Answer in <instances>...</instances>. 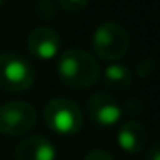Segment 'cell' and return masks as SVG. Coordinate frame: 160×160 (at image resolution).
I'll return each mask as SVG.
<instances>
[{
    "label": "cell",
    "mask_w": 160,
    "mask_h": 160,
    "mask_svg": "<svg viewBox=\"0 0 160 160\" xmlns=\"http://www.w3.org/2000/svg\"><path fill=\"white\" fill-rule=\"evenodd\" d=\"M57 72L66 86L72 90H86L98 81L102 69L90 52L83 48H67L59 57Z\"/></svg>",
    "instance_id": "cell-1"
},
{
    "label": "cell",
    "mask_w": 160,
    "mask_h": 160,
    "mask_svg": "<svg viewBox=\"0 0 160 160\" xmlns=\"http://www.w3.org/2000/svg\"><path fill=\"white\" fill-rule=\"evenodd\" d=\"M91 45L98 59L117 62L129 50V35L122 24L115 21H105L95 29Z\"/></svg>",
    "instance_id": "cell-2"
},
{
    "label": "cell",
    "mask_w": 160,
    "mask_h": 160,
    "mask_svg": "<svg viewBox=\"0 0 160 160\" xmlns=\"http://www.w3.org/2000/svg\"><path fill=\"white\" fill-rule=\"evenodd\" d=\"M35 69L31 62L14 52L0 53V90L21 93L33 86Z\"/></svg>",
    "instance_id": "cell-3"
},
{
    "label": "cell",
    "mask_w": 160,
    "mask_h": 160,
    "mask_svg": "<svg viewBox=\"0 0 160 160\" xmlns=\"http://www.w3.org/2000/svg\"><path fill=\"white\" fill-rule=\"evenodd\" d=\"M45 124L57 134H76L83 128L79 105L71 98H52L43 110Z\"/></svg>",
    "instance_id": "cell-4"
},
{
    "label": "cell",
    "mask_w": 160,
    "mask_h": 160,
    "mask_svg": "<svg viewBox=\"0 0 160 160\" xmlns=\"http://www.w3.org/2000/svg\"><path fill=\"white\" fill-rule=\"evenodd\" d=\"M36 124V110L28 102L12 100L0 105V132L7 136L28 134Z\"/></svg>",
    "instance_id": "cell-5"
},
{
    "label": "cell",
    "mask_w": 160,
    "mask_h": 160,
    "mask_svg": "<svg viewBox=\"0 0 160 160\" xmlns=\"http://www.w3.org/2000/svg\"><path fill=\"white\" fill-rule=\"evenodd\" d=\"M86 114L100 128H112L122 117V108L112 95L98 91L93 93L86 102Z\"/></svg>",
    "instance_id": "cell-6"
},
{
    "label": "cell",
    "mask_w": 160,
    "mask_h": 160,
    "mask_svg": "<svg viewBox=\"0 0 160 160\" xmlns=\"http://www.w3.org/2000/svg\"><path fill=\"white\" fill-rule=\"evenodd\" d=\"M62 38L59 31H55L50 26H40L35 28L28 36V48L31 55H35L40 60H50L59 55Z\"/></svg>",
    "instance_id": "cell-7"
},
{
    "label": "cell",
    "mask_w": 160,
    "mask_h": 160,
    "mask_svg": "<svg viewBox=\"0 0 160 160\" xmlns=\"http://www.w3.org/2000/svg\"><path fill=\"white\" fill-rule=\"evenodd\" d=\"M16 160H55V145L45 136H29L16 146Z\"/></svg>",
    "instance_id": "cell-8"
},
{
    "label": "cell",
    "mask_w": 160,
    "mask_h": 160,
    "mask_svg": "<svg viewBox=\"0 0 160 160\" xmlns=\"http://www.w3.org/2000/svg\"><path fill=\"white\" fill-rule=\"evenodd\" d=\"M146 139H148V132H146L145 126L136 121H129L122 124L117 131V145L121 146L122 152L129 153V155L141 152L146 145Z\"/></svg>",
    "instance_id": "cell-9"
},
{
    "label": "cell",
    "mask_w": 160,
    "mask_h": 160,
    "mask_svg": "<svg viewBox=\"0 0 160 160\" xmlns=\"http://www.w3.org/2000/svg\"><path fill=\"white\" fill-rule=\"evenodd\" d=\"M103 83L112 90L126 91L132 84V72L121 62H110L103 71Z\"/></svg>",
    "instance_id": "cell-10"
},
{
    "label": "cell",
    "mask_w": 160,
    "mask_h": 160,
    "mask_svg": "<svg viewBox=\"0 0 160 160\" xmlns=\"http://www.w3.org/2000/svg\"><path fill=\"white\" fill-rule=\"evenodd\" d=\"M90 4V0H59V5L69 14H78L84 11Z\"/></svg>",
    "instance_id": "cell-11"
},
{
    "label": "cell",
    "mask_w": 160,
    "mask_h": 160,
    "mask_svg": "<svg viewBox=\"0 0 160 160\" xmlns=\"http://www.w3.org/2000/svg\"><path fill=\"white\" fill-rule=\"evenodd\" d=\"M36 14L43 21H48V19H53V16H55V7H53V4L50 0H42L38 4V7H36Z\"/></svg>",
    "instance_id": "cell-12"
},
{
    "label": "cell",
    "mask_w": 160,
    "mask_h": 160,
    "mask_svg": "<svg viewBox=\"0 0 160 160\" xmlns=\"http://www.w3.org/2000/svg\"><path fill=\"white\" fill-rule=\"evenodd\" d=\"M153 71H155V59H152V57L141 60V62L138 64V67H136V72H138V76H141V78L150 76Z\"/></svg>",
    "instance_id": "cell-13"
},
{
    "label": "cell",
    "mask_w": 160,
    "mask_h": 160,
    "mask_svg": "<svg viewBox=\"0 0 160 160\" xmlns=\"http://www.w3.org/2000/svg\"><path fill=\"white\" fill-rule=\"evenodd\" d=\"M83 160H114V157H112L110 152H105V150L97 148V150H91Z\"/></svg>",
    "instance_id": "cell-14"
},
{
    "label": "cell",
    "mask_w": 160,
    "mask_h": 160,
    "mask_svg": "<svg viewBox=\"0 0 160 160\" xmlns=\"http://www.w3.org/2000/svg\"><path fill=\"white\" fill-rule=\"evenodd\" d=\"M145 160H160V146H158V145L150 146L148 152H146Z\"/></svg>",
    "instance_id": "cell-15"
},
{
    "label": "cell",
    "mask_w": 160,
    "mask_h": 160,
    "mask_svg": "<svg viewBox=\"0 0 160 160\" xmlns=\"http://www.w3.org/2000/svg\"><path fill=\"white\" fill-rule=\"evenodd\" d=\"M4 2H5V0H0V5H2V4H4Z\"/></svg>",
    "instance_id": "cell-16"
}]
</instances>
